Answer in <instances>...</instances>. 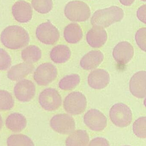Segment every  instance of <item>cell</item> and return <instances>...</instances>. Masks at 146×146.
Here are the masks:
<instances>
[{"instance_id": "cell-18", "label": "cell", "mask_w": 146, "mask_h": 146, "mask_svg": "<svg viewBox=\"0 0 146 146\" xmlns=\"http://www.w3.org/2000/svg\"><path fill=\"white\" fill-rule=\"evenodd\" d=\"M33 65L23 62L13 66L8 72L7 76L12 81H18L25 78L33 71Z\"/></svg>"}, {"instance_id": "cell-1", "label": "cell", "mask_w": 146, "mask_h": 146, "mask_svg": "<svg viewBox=\"0 0 146 146\" xmlns=\"http://www.w3.org/2000/svg\"><path fill=\"white\" fill-rule=\"evenodd\" d=\"M1 41L7 48L18 50L26 46L30 38L28 32L21 27L9 26L4 29L1 33Z\"/></svg>"}, {"instance_id": "cell-30", "label": "cell", "mask_w": 146, "mask_h": 146, "mask_svg": "<svg viewBox=\"0 0 146 146\" xmlns=\"http://www.w3.org/2000/svg\"><path fill=\"white\" fill-rule=\"evenodd\" d=\"M135 41L139 47L143 50H146V28H141L138 30L135 34Z\"/></svg>"}, {"instance_id": "cell-21", "label": "cell", "mask_w": 146, "mask_h": 146, "mask_svg": "<svg viewBox=\"0 0 146 146\" xmlns=\"http://www.w3.org/2000/svg\"><path fill=\"white\" fill-rule=\"evenodd\" d=\"M63 35L65 40L69 43L76 44L82 39L83 33L79 25L71 23L65 27Z\"/></svg>"}, {"instance_id": "cell-3", "label": "cell", "mask_w": 146, "mask_h": 146, "mask_svg": "<svg viewBox=\"0 0 146 146\" xmlns=\"http://www.w3.org/2000/svg\"><path fill=\"white\" fill-rule=\"evenodd\" d=\"M64 14L71 21L83 22L87 20L91 16V9L84 2L73 1L69 2L65 6Z\"/></svg>"}, {"instance_id": "cell-10", "label": "cell", "mask_w": 146, "mask_h": 146, "mask_svg": "<svg viewBox=\"0 0 146 146\" xmlns=\"http://www.w3.org/2000/svg\"><path fill=\"white\" fill-rule=\"evenodd\" d=\"M84 122L91 130L101 131L104 129L107 125L106 117L98 110L91 109L84 116Z\"/></svg>"}, {"instance_id": "cell-31", "label": "cell", "mask_w": 146, "mask_h": 146, "mask_svg": "<svg viewBox=\"0 0 146 146\" xmlns=\"http://www.w3.org/2000/svg\"><path fill=\"white\" fill-rule=\"evenodd\" d=\"M88 146H110L107 139L102 137H97L90 141Z\"/></svg>"}, {"instance_id": "cell-16", "label": "cell", "mask_w": 146, "mask_h": 146, "mask_svg": "<svg viewBox=\"0 0 146 146\" xmlns=\"http://www.w3.org/2000/svg\"><path fill=\"white\" fill-rule=\"evenodd\" d=\"M107 38V33L103 28L95 27L90 29L86 35L87 43L94 48L102 47L105 44Z\"/></svg>"}, {"instance_id": "cell-19", "label": "cell", "mask_w": 146, "mask_h": 146, "mask_svg": "<svg viewBox=\"0 0 146 146\" xmlns=\"http://www.w3.org/2000/svg\"><path fill=\"white\" fill-rule=\"evenodd\" d=\"M6 127L14 133L21 132L27 126V120L25 117L19 113H13L9 115L5 122Z\"/></svg>"}, {"instance_id": "cell-26", "label": "cell", "mask_w": 146, "mask_h": 146, "mask_svg": "<svg viewBox=\"0 0 146 146\" xmlns=\"http://www.w3.org/2000/svg\"><path fill=\"white\" fill-rule=\"evenodd\" d=\"M31 4L35 11L43 14L49 13L53 8L52 0H32Z\"/></svg>"}, {"instance_id": "cell-32", "label": "cell", "mask_w": 146, "mask_h": 146, "mask_svg": "<svg viewBox=\"0 0 146 146\" xmlns=\"http://www.w3.org/2000/svg\"><path fill=\"white\" fill-rule=\"evenodd\" d=\"M146 7L145 4L141 6L137 10V16L138 19L144 24L146 22Z\"/></svg>"}, {"instance_id": "cell-12", "label": "cell", "mask_w": 146, "mask_h": 146, "mask_svg": "<svg viewBox=\"0 0 146 146\" xmlns=\"http://www.w3.org/2000/svg\"><path fill=\"white\" fill-rule=\"evenodd\" d=\"M12 12L15 19L19 23H27L32 18L33 10L31 4L23 0L15 2L12 7Z\"/></svg>"}, {"instance_id": "cell-2", "label": "cell", "mask_w": 146, "mask_h": 146, "mask_svg": "<svg viewBox=\"0 0 146 146\" xmlns=\"http://www.w3.org/2000/svg\"><path fill=\"white\" fill-rule=\"evenodd\" d=\"M124 15L122 9L117 6H112L96 11L92 16L91 24L95 27L106 28L121 21Z\"/></svg>"}, {"instance_id": "cell-25", "label": "cell", "mask_w": 146, "mask_h": 146, "mask_svg": "<svg viewBox=\"0 0 146 146\" xmlns=\"http://www.w3.org/2000/svg\"><path fill=\"white\" fill-rule=\"evenodd\" d=\"M7 146H34L29 137L21 134L10 135L7 140Z\"/></svg>"}, {"instance_id": "cell-9", "label": "cell", "mask_w": 146, "mask_h": 146, "mask_svg": "<svg viewBox=\"0 0 146 146\" xmlns=\"http://www.w3.org/2000/svg\"><path fill=\"white\" fill-rule=\"evenodd\" d=\"M50 125L54 131L61 134L71 133L75 128L74 118L66 114L55 115L51 119Z\"/></svg>"}, {"instance_id": "cell-35", "label": "cell", "mask_w": 146, "mask_h": 146, "mask_svg": "<svg viewBox=\"0 0 146 146\" xmlns=\"http://www.w3.org/2000/svg\"><path fill=\"white\" fill-rule=\"evenodd\" d=\"M141 1H143L145 2L146 0H141Z\"/></svg>"}, {"instance_id": "cell-23", "label": "cell", "mask_w": 146, "mask_h": 146, "mask_svg": "<svg viewBox=\"0 0 146 146\" xmlns=\"http://www.w3.org/2000/svg\"><path fill=\"white\" fill-rule=\"evenodd\" d=\"M21 56L25 62L32 64L40 60L42 56V52L37 46L29 45L22 50Z\"/></svg>"}, {"instance_id": "cell-7", "label": "cell", "mask_w": 146, "mask_h": 146, "mask_svg": "<svg viewBox=\"0 0 146 146\" xmlns=\"http://www.w3.org/2000/svg\"><path fill=\"white\" fill-rule=\"evenodd\" d=\"M39 102L40 106L45 110L54 111L61 106V97L56 89L46 88L39 94Z\"/></svg>"}, {"instance_id": "cell-13", "label": "cell", "mask_w": 146, "mask_h": 146, "mask_svg": "<svg viewBox=\"0 0 146 146\" xmlns=\"http://www.w3.org/2000/svg\"><path fill=\"white\" fill-rule=\"evenodd\" d=\"M134 49L127 42H120L114 48L113 56L115 60L121 65L127 64L133 57Z\"/></svg>"}, {"instance_id": "cell-17", "label": "cell", "mask_w": 146, "mask_h": 146, "mask_svg": "<svg viewBox=\"0 0 146 146\" xmlns=\"http://www.w3.org/2000/svg\"><path fill=\"white\" fill-rule=\"evenodd\" d=\"M103 59L104 55L102 52L99 50H91L81 58L80 65L84 70H93L97 67Z\"/></svg>"}, {"instance_id": "cell-11", "label": "cell", "mask_w": 146, "mask_h": 146, "mask_svg": "<svg viewBox=\"0 0 146 146\" xmlns=\"http://www.w3.org/2000/svg\"><path fill=\"white\" fill-rule=\"evenodd\" d=\"M16 98L20 102H27L33 98L36 93L34 83L30 80L24 79L16 83L14 89Z\"/></svg>"}, {"instance_id": "cell-22", "label": "cell", "mask_w": 146, "mask_h": 146, "mask_svg": "<svg viewBox=\"0 0 146 146\" xmlns=\"http://www.w3.org/2000/svg\"><path fill=\"white\" fill-rule=\"evenodd\" d=\"M89 137L86 131L77 130L73 131L67 138L66 146H87Z\"/></svg>"}, {"instance_id": "cell-15", "label": "cell", "mask_w": 146, "mask_h": 146, "mask_svg": "<svg viewBox=\"0 0 146 146\" xmlns=\"http://www.w3.org/2000/svg\"><path fill=\"white\" fill-rule=\"evenodd\" d=\"M110 76L108 72L102 69H97L92 72L88 76V85L95 89H102L109 83Z\"/></svg>"}, {"instance_id": "cell-27", "label": "cell", "mask_w": 146, "mask_h": 146, "mask_svg": "<svg viewBox=\"0 0 146 146\" xmlns=\"http://www.w3.org/2000/svg\"><path fill=\"white\" fill-rule=\"evenodd\" d=\"M14 100L10 93L6 90H0V110H11L14 105Z\"/></svg>"}, {"instance_id": "cell-6", "label": "cell", "mask_w": 146, "mask_h": 146, "mask_svg": "<svg viewBox=\"0 0 146 146\" xmlns=\"http://www.w3.org/2000/svg\"><path fill=\"white\" fill-rule=\"evenodd\" d=\"M57 70L51 63L46 62L39 65L34 72L33 79L40 86H45L52 82L56 78Z\"/></svg>"}, {"instance_id": "cell-29", "label": "cell", "mask_w": 146, "mask_h": 146, "mask_svg": "<svg viewBox=\"0 0 146 146\" xmlns=\"http://www.w3.org/2000/svg\"><path fill=\"white\" fill-rule=\"evenodd\" d=\"M11 59L7 52L2 48H0V70L5 71L10 67Z\"/></svg>"}, {"instance_id": "cell-34", "label": "cell", "mask_w": 146, "mask_h": 146, "mask_svg": "<svg viewBox=\"0 0 146 146\" xmlns=\"http://www.w3.org/2000/svg\"><path fill=\"white\" fill-rule=\"evenodd\" d=\"M3 126V120L1 116L0 115V131H1V129L2 127Z\"/></svg>"}, {"instance_id": "cell-5", "label": "cell", "mask_w": 146, "mask_h": 146, "mask_svg": "<svg viewBox=\"0 0 146 146\" xmlns=\"http://www.w3.org/2000/svg\"><path fill=\"white\" fill-rule=\"evenodd\" d=\"M87 105L85 96L80 92H73L64 99L63 107L66 112L72 115L81 114L85 111Z\"/></svg>"}, {"instance_id": "cell-28", "label": "cell", "mask_w": 146, "mask_h": 146, "mask_svg": "<svg viewBox=\"0 0 146 146\" xmlns=\"http://www.w3.org/2000/svg\"><path fill=\"white\" fill-rule=\"evenodd\" d=\"M146 117H141L136 120L133 124V131L139 138L145 139L146 137Z\"/></svg>"}, {"instance_id": "cell-33", "label": "cell", "mask_w": 146, "mask_h": 146, "mask_svg": "<svg viewBox=\"0 0 146 146\" xmlns=\"http://www.w3.org/2000/svg\"><path fill=\"white\" fill-rule=\"evenodd\" d=\"M135 0H119L122 5L125 6H131Z\"/></svg>"}, {"instance_id": "cell-24", "label": "cell", "mask_w": 146, "mask_h": 146, "mask_svg": "<svg viewBox=\"0 0 146 146\" xmlns=\"http://www.w3.org/2000/svg\"><path fill=\"white\" fill-rule=\"evenodd\" d=\"M80 82V77L77 74H72L66 76L59 82V88L65 91H70L74 89Z\"/></svg>"}, {"instance_id": "cell-8", "label": "cell", "mask_w": 146, "mask_h": 146, "mask_svg": "<svg viewBox=\"0 0 146 146\" xmlns=\"http://www.w3.org/2000/svg\"><path fill=\"white\" fill-rule=\"evenodd\" d=\"M37 39L42 43L53 45L59 40L60 33L57 28L49 22L39 25L36 31Z\"/></svg>"}, {"instance_id": "cell-20", "label": "cell", "mask_w": 146, "mask_h": 146, "mask_svg": "<svg viewBox=\"0 0 146 146\" xmlns=\"http://www.w3.org/2000/svg\"><path fill=\"white\" fill-rule=\"evenodd\" d=\"M71 52L70 49L65 45H57L51 50L50 57L51 60L57 64L67 62L70 59Z\"/></svg>"}, {"instance_id": "cell-14", "label": "cell", "mask_w": 146, "mask_h": 146, "mask_svg": "<svg viewBox=\"0 0 146 146\" xmlns=\"http://www.w3.org/2000/svg\"><path fill=\"white\" fill-rule=\"evenodd\" d=\"M146 80L145 71H140L132 76L129 82V89L134 96L138 98H145Z\"/></svg>"}, {"instance_id": "cell-36", "label": "cell", "mask_w": 146, "mask_h": 146, "mask_svg": "<svg viewBox=\"0 0 146 146\" xmlns=\"http://www.w3.org/2000/svg\"></svg>"}, {"instance_id": "cell-4", "label": "cell", "mask_w": 146, "mask_h": 146, "mask_svg": "<svg viewBox=\"0 0 146 146\" xmlns=\"http://www.w3.org/2000/svg\"><path fill=\"white\" fill-rule=\"evenodd\" d=\"M109 116L113 124L120 127H127L133 119V114L130 108L122 103L113 105L110 110Z\"/></svg>"}]
</instances>
